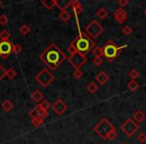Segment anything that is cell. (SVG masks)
<instances>
[{
  "mask_svg": "<svg viewBox=\"0 0 146 144\" xmlns=\"http://www.w3.org/2000/svg\"><path fill=\"white\" fill-rule=\"evenodd\" d=\"M39 59L51 70H56L62 62L67 59L65 53L55 43H51L39 55Z\"/></svg>",
  "mask_w": 146,
  "mask_h": 144,
  "instance_id": "1",
  "label": "cell"
},
{
  "mask_svg": "<svg viewBox=\"0 0 146 144\" xmlns=\"http://www.w3.org/2000/svg\"><path fill=\"white\" fill-rule=\"evenodd\" d=\"M70 46L75 49L76 52L86 56L90 51L93 50V48L95 47V42L85 32H80L71 41Z\"/></svg>",
  "mask_w": 146,
  "mask_h": 144,
  "instance_id": "2",
  "label": "cell"
},
{
  "mask_svg": "<svg viewBox=\"0 0 146 144\" xmlns=\"http://www.w3.org/2000/svg\"><path fill=\"white\" fill-rule=\"evenodd\" d=\"M115 129L114 125L107 119V118H102L97 124L93 127V131L97 134L102 139H107V135Z\"/></svg>",
  "mask_w": 146,
  "mask_h": 144,
  "instance_id": "3",
  "label": "cell"
},
{
  "mask_svg": "<svg viewBox=\"0 0 146 144\" xmlns=\"http://www.w3.org/2000/svg\"><path fill=\"white\" fill-rule=\"evenodd\" d=\"M102 49H103V56H105V58L109 62H113L122 51V47L117 46L112 40L108 41L104 45V47H102Z\"/></svg>",
  "mask_w": 146,
  "mask_h": 144,
  "instance_id": "4",
  "label": "cell"
},
{
  "mask_svg": "<svg viewBox=\"0 0 146 144\" xmlns=\"http://www.w3.org/2000/svg\"><path fill=\"white\" fill-rule=\"evenodd\" d=\"M54 79H55L54 75H53L50 71H49V69H47V68L41 69L40 72H38V73L36 74V76H35V80H36L43 88L48 87V86L54 81Z\"/></svg>",
  "mask_w": 146,
  "mask_h": 144,
  "instance_id": "5",
  "label": "cell"
},
{
  "mask_svg": "<svg viewBox=\"0 0 146 144\" xmlns=\"http://www.w3.org/2000/svg\"><path fill=\"white\" fill-rule=\"evenodd\" d=\"M104 31V28L97 20H92L87 26L85 27V33L93 40L99 37Z\"/></svg>",
  "mask_w": 146,
  "mask_h": 144,
  "instance_id": "6",
  "label": "cell"
},
{
  "mask_svg": "<svg viewBox=\"0 0 146 144\" xmlns=\"http://www.w3.org/2000/svg\"><path fill=\"white\" fill-rule=\"evenodd\" d=\"M138 129H139V124L136 123L132 118H128L121 125V130L129 137L134 135L138 131Z\"/></svg>",
  "mask_w": 146,
  "mask_h": 144,
  "instance_id": "7",
  "label": "cell"
},
{
  "mask_svg": "<svg viewBox=\"0 0 146 144\" xmlns=\"http://www.w3.org/2000/svg\"><path fill=\"white\" fill-rule=\"evenodd\" d=\"M67 59H68V62L75 69H80L87 61V57L78 52H75L72 55H69Z\"/></svg>",
  "mask_w": 146,
  "mask_h": 144,
  "instance_id": "8",
  "label": "cell"
},
{
  "mask_svg": "<svg viewBox=\"0 0 146 144\" xmlns=\"http://www.w3.org/2000/svg\"><path fill=\"white\" fill-rule=\"evenodd\" d=\"M13 45L11 41H0V57L7 59L13 53Z\"/></svg>",
  "mask_w": 146,
  "mask_h": 144,
  "instance_id": "9",
  "label": "cell"
},
{
  "mask_svg": "<svg viewBox=\"0 0 146 144\" xmlns=\"http://www.w3.org/2000/svg\"><path fill=\"white\" fill-rule=\"evenodd\" d=\"M29 116L31 118H39V119L44 120L45 118L48 116V111L44 110L43 108H41V106L39 104H37L36 106L32 108V109L29 111Z\"/></svg>",
  "mask_w": 146,
  "mask_h": 144,
  "instance_id": "10",
  "label": "cell"
},
{
  "mask_svg": "<svg viewBox=\"0 0 146 144\" xmlns=\"http://www.w3.org/2000/svg\"><path fill=\"white\" fill-rule=\"evenodd\" d=\"M51 108H52V110L55 112V114L60 116L67 110L68 105H67L62 99H57V100H55L54 103L51 105Z\"/></svg>",
  "mask_w": 146,
  "mask_h": 144,
  "instance_id": "11",
  "label": "cell"
},
{
  "mask_svg": "<svg viewBox=\"0 0 146 144\" xmlns=\"http://www.w3.org/2000/svg\"><path fill=\"white\" fill-rule=\"evenodd\" d=\"M113 16H114V19H115L119 24H122V23L125 22V20L127 19V13H126V11L124 10L123 8L120 7V8H118L117 10L114 12Z\"/></svg>",
  "mask_w": 146,
  "mask_h": 144,
  "instance_id": "12",
  "label": "cell"
},
{
  "mask_svg": "<svg viewBox=\"0 0 146 144\" xmlns=\"http://www.w3.org/2000/svg\"><path fill=\"white\" fill-rule=\"evenodd\" d=\"M71 9L76 15L80 14V13L83 12V7H82V4L80 1L78 0H71V5H70Z\"/></svg>",
  "mask_w": 146,
  "mask_h": 144,
  "instance_id": "13",
  "label": "cell"
},
{
  "mask_svg": "<svg viewBox=\"0 0 146 144\" xmlns=\"http://www.w3.org/2000/svg\"><path fill=\"white\" fill-rule=\"evenodd\" d=\"M95 79L97 80V82L100 85H105L109 80V75L106 73L105 71H100L99 73L95 76Z\"/></svg>",
  "mask_w": 146,
  "mask_h": 144,
  "instance_id": "14",
  "label": "cell"
},
{
  "mask_svg": "<svg viewBox=\"0 0 146 144\" xmlns=\"http://www.w3.org/2000/svg\"><path fill=\"white\" fill-rule=\"evenodd\" d=\"M145 118H146V115L142 110H136L133 113V115H132V119L138 124L142 123V122L145 120Z\"/></svg>",
  "mask_w": 146,
  "mask_h": 144,
  "instance_id": "15",
  "label": "cell"
},
{
  "mask_svg": "<svg viewBox=\"0 0 146 144\" xmlns=\"http://www.w3.org/2000/svg\"><path fill=\"white\" fill-rule=\"evenodd\" d=\"M31 99L36 103H40L44 100V94L40 90H35L34 92L31 93Z\"/></svg>",
  "mask_w": 146,
  "mask_h": 144,
  "instance_id": "16",
  "label": "cell"
},
{
  "mask_svg": "<svg viewBox=\"0 0 146 144\" xmlns=\"http://www.w3.org/2000/svg\"><path fill=\"white\" fill-rule=\"evenodd\" d=\"M71 1H64V0H56V4L55 6L58 9H60L61 11L66 10L68 7H70Z\"/></svg>",
  "mask_w": 146,
  "mask_h": 144,
  "instance_id": "17",
  "label": "cell"
},
{
  "mask_svg": "<svg viewBox=\"0 0 146 144\" xmlns=\"http://www.w3.org/2000/svg\"><path fill=\"white\" fill-rule=\"evenodd\" d=\"M1 108H2L5 112H10L11 110L14 108V104H13L12 102H11L10 100H8V99L4 100V101H3V103L1 104Z\"/></svg>",
  "mask_w": 146,
  "mask_h": 144,
  "instance_id": "18",
  "label": "cell"
},
{
  "mask_svg": "<svg viewBox=\"0 0 146 144\" xmlns=\"http://www.w3.org/2000/svg\"><path fill=\"white\" fill-rule=\"evenodd\" d=\"M55 4H56V0H42L41 1V5H43L48 10H51V9L54 8Z\"/></svg>",
  "mask_w": 146,
  "mask_h": 144,
  "instance_id": "19",
  "label": "cell"
},
{
  "mask_svg": "<svg viewBox=\"0 0 146 144\" xmlns=\"http://www.w3.org/2000/svg\"><path fill=\"white\" fill-rule=\"evenodd\" d=\"M17 74H18L17 73V71L15 70L13 67H10V68L6 69V77L8 78V79L13 80L17 76Z\"/></svg>",
  "mask_w": 146,
  "mask_h": 144,
  "instance_id": "20",
  "label": "cell"
},
{
  "mask_svg": "<svg viewBox=\"0 0 146 144\" xmlns=\"http://www.w3.org/2000/svg\"><path fill=\"white\" fill-rule=\"evenodd\" d=\"M59 18H60V20H61V21H63V22H67V21L70 20L71 14H70V13H69L67 10L61 11V12L59 13Z\"/></svg>",
  "mask_w": 146,
  "mask_h": 144,
  "instance_id": "21",
  "label": "cell"
},
{
  "mask_svg": "<svg viewBox=\"0 0 146 144\" xmlns=\"http://www.w3.org/2000/svg\"><path fill=\"white\" fill-rule=\"evenodd\" d=\"M127 88L129 89V91L134 92L139 88V84H138V82L135 81V80H131V81H129L127 83Z\"/></svg>",
  "mask_w": 146,
  "mask_h": 144,
  "instance_id": "22",
  "label": "cell"
},
{
  "mask_svg": "<svg viewBox=\"0 0 146 144\" xmlns=\"http://www.w3.org/2000/svg\"><path fill=\"white\" fill-rule=\"evenodd\" d=\"M86 89H87V91L89 92V93L94 94L98 91V86L95 82H90V83L86 86Z\"/></svg>",
  "mask_w": 146,
  "mask_h": 144,
  "instance_id": "23",
  "label": "cell"
},
{
  "mask_svg": "<svg viewBox=\"0 0 146 144\" xmlns=\"http://www.w3.org/2000/svg\"><path fill=\"white\" fill-rule=\"evenodd\" d=\"M11 37V34L8 30L0 31V41H9Z\"/></svg>",
  "mask_w": 146,
  "mask_h": 144,
  "instance_id": "24",
  "label": "cell"
},
{
  "mask_svg": "<svg viewBox=\"0 0 146 144\" xmlns=\"http://www.w3.org/2000/svg\"><path fill=\"white\" fill-rule=\"evenodd\" d=\"M96 15H97L98 17H99L100 19H102V20H103V19H105L106 17L108 16V11L106 10L105 8H99L97 10V12H96Z\"/></svg>",
  "mask_w": 146,
  "mask_h": 144,
  "instance_id": "25",
  "label": "cell"
},
{
  "mask_svg": "<svg viewBox=\"0 0 146 144\" xmlns=\"http://www.w3.org/2000/svg\"><path fill=\"white\" fill-rule=\"evenodd\" d=\"M92 54H93L94 57H101L103 56V49L102 47H94L93 50H92Z\"/></svg>",
  "mask_w": 146,
  "mask_h": 144,
  "instance_id": "26",
  "label": "cell"
},
{
  "mask_svg": "<svg viewBox=\"0 0 146 144\" xmlns=\"http://www.w3.org/2000/svg\"><path fill=\"white\" fill-rule=\"evenodd\" d=\"M139 75H140L139 72H138L137 69H135V68H132L131 70L129 71V73H128V76H129L132 80L137 79V78L139 77Z\"/></svg>",
  "mask_w": 146,
  "mask_h": 144,
  "instance_id": "27",
  "label": "cell"
},
{
  "mask_svg": "<svg viewBox=\"0 0 146 144\" xmlns=\"http://www.w3.org/2000/svg\"><path fill=\"white\" fill-rule=\"evenodd\" d=\"M19 32L25 36V35H27L29 32H30V27H29L28 25H26V24L21 25V26L19 27Z\"/></svg>",
  "mask_w": 146,
  "mask_h": 144,
  "instance_id": "28",
  "label": "cell"
},
{
  "mask_svg": "<svg viewBox=\"0 0 146 144\" xmlns=\"http://www.w3.org/2000/svg\"><path fill=\"white\" fill-rule=\"evenodd\" d=\"M44 122V120L39 119V118H31V124L34 126L35 128H38L39 126H41Z\"/></svg>",
  "mask_w": 146,
  "mask_h": 144,
  "instance_id": "29",
  "label": "cell"
},
{
  "mask_svg": "<svg viewBox=\"0 0 146 144\" xmlns=\"http://www.w3.org/2000/svg\"><path fill=\"white\" fill-rule=\"evenodd\" d=\"M8 21H9V19H8V17H7L6 14H1V15H0V24L2 25V26L7 25Z\"/></svg>",
  "mask_w": 146,
  "mask_h": 144,
  "instance_id": "30",
  "label": "cell"
},
{
  "mask_svg": "<svg viewBox=\"0 0 146 144\" xmlns=\"http://www.w3.org/2000/svg\"><path fill=\"white\" fill-rule=\"evenodd\" d=\"M132 32H133V30H132V28L129 26V25H125V26L122 28V33H123L124 35H126V36L130 35Z\"/></svg>",
  "mask_w": 146,
  "mask_h": 144,
  "instance_id": "31",
  "label": "cell"
},
{
  "mask_svg": "<svg viewBox=\"0 0 146 144\" xmlns=\"http://www.w3.org/2000/svg\"><path fill=\"white\" fill-rule=\"evenodd\" d=\"M83 76V72L81 71V69H75V70L73 71V77L75 78V79H79Z\"/></svg>",
  "mask_w": 146,
  "mask_h": 144,
  "instance_id": "32",
  "label": "cell"
},
{
  "mask_svg": "<svg viewBox=\"0 0 146 144\" xmlns=\"http://www.w3.org/2000/svg\"><path fill=\"white\" fill-rule=\"evenodd\" d=\"M39 105L41 106V108H43V109L46 110V111H48V109L51 107V104L49 103V101H47V100H43L42 102L39 103Z\"/></svg>",
  "mask_w": 146,
  "mask_h": 144,
  "instance_id": "33",
  "label": "cell"
},
{
  "mask_svg": "<svg viewBox=\"0 0 146 144\" xmlns=\"http://www.w3.org/2000/svg\"><path fill=\"white\" fill-rule=\"evenodd\" d=\"M92 62H93V64L95 65L96 67H99L100 65L103 63V59H102L101 57H94Z\"/></svg>",
  "mask_w": 146,
  "mask_h": 144,
  "instance_id": "34",
  "label": "cell"
},
{
  "mask_svg": "<svg viewBox=\"0 0 146 144\" xmlns=\"http://www.w3.org/2000/svg\"><path fill=\"white\" fill-rule=\"evenodd\" d=\"M22 51V47L20 46L19 44H14L13 45V53L16 55H19Z\"/></svg>",
  "mask_w": 146,
  "mask_h": 144,
  "instance_id": "35",
  "label": "cell"
},
{
  "mask_svg": "<svg viewBox=\"0 0 146 144\" xmlns=\"http://www.w3.org/2000/svg\"><path fill=\"white\" fill-rule=\"evenodd\" d=\"M4 77H6V69L0 64V81L3 80Z\"/></svg>",
  "mask_w": 146,
  "mask_h": 144,
  "instance_id": "36",
  "label": "cell"
},
{
  "mask_svg": "<svg viewBox=\"0 0 146 144\" xmlns=\"http://www.w3.org/2000/svg\"><path fill=\"white\" fill-rule=\"evenodd\" d=\"M137 140L139 142H141V143H144V142L146 141V134L143 133V132L139 133V135L137 136Z\"/></svg>",
  "mask_w": 146,
  "mask_h": 144,
  "instance_id": "37",
  "label": "cell"
},
{
  "mask_svg": "<svg viewBox=\"0 0 146 144\" xmlns=\"http://www.w3.org/2000/svg\"><path fill=\"white\" fill-rule=\"evenodd\" d=\"M116 136H117V132H116V130L114 129L107 135V139L108 140H113V139H115V138H116Z\"/></svg>",
  "mask_w": 146,
  "mask_h": 144,
  "instance_id": "38",
  "label": "cell"
},
{
  "mask_svg": "<svg viewBox=\"0 0 146 144\" xmlns=\"http://www.w3.org/2000/svg\"><path fill=\"white\" fill-rule=\"evenodd\" d=\"M128 3H129L128 0H118V4L121 6V8L124 6H126V5H128Z\"/></svg>",
  "mask_w": 146,
  "mask_h": 144,
  "instance_id": "39",
  "label": "cell"
},
{
  "mask_svg": "<svg viewBox=\"0 0 146 144\" xmlns=\"http://www.w3.org/2000/svg\"><path fill=\"white\" fill-rule=\"evenodd\" d=\"M67 51H68V52H69V54H70V55L74 54V53L76 52V50H75V49L73 48V47H71L70 45H69V47H68V48H67Z\"/></svg>",
  "mask_w": 146,
  "mask_h": 144,
  "instance_id": "40",
  "label": "cell"
},
{
  "mask_svg": "<svg viewBox=\"0 0 146 144\" xmlns=\"http://www.w3.org/2000/svg\"><path fill=\"white\" fill-rule=\"evenodd\" d=\"M2 6V2H1V1H0V7Z\"/></svg>",
  "mask_w": 146,
  "mask_h": 144,
  "instance_id": "41",
  "label": "cell"
},
{
  "mask_svg": "<svg viewBox=\"0 0 146 144\" xmlns=\"http://www.w3.org/2000/svg\"><path fill=\"white\" fill-rule=\"evenodd\" d=\"M144 14L146 15V9H145V10H144Z\"/></svg>",
  "mask_w": 146,
  "mask_h": 144,
  "instance_id": "42",
  "label": "cell"
},
{
  "mask_svg": "<svg viewBox=\"0 0 146 144\" xmlns=\"http://www.w3.org/2000/svg\"><path fill=\"white\" fill-rule=\"evenodd\" d=\"M124 144H126V143H124Z\"/></svg>",
  "mask_w": 146,
  "mask_h": 144,
  "instance_id": "43",
  "label": "cell"
}]
</instances>
